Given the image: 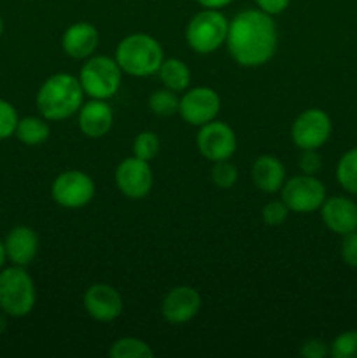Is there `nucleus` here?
<instances>
[{"label":"nucleus","instance_id":"f257e3e1","mask_svg":"<svg viewBox=\"0 0 357 358\" xmlns=\"http://www.w3.org/2000/svg\"><path fill=\"white\" fill-rule=\"evenodd\" d=\"M226 45L238 65L248 69L265 65L276 51L273 17L261 9L241 10L230 21Z\"/></svg>","mask_w":357,"mask_h":358},{"label":"nucleus","instance_id":"f03ea898","mask_svg":"<svg viewBox=\"0 0 357 358\" xmlns=\"http://www.w3.org/2000/svg\"><path fill=\"white\" fill-rule=\"evenodd\" d=\"M84 90L70 73H55L42 83L37 93V108L48 121H65L83 107Z\"/></svg>","mask_w":357,"mask_h":358},{"label":"nucleus","instance_id":"7ed1b4c3","mask_svg":"<svg viewBox=\"0 0 357 358\" xmlns=\"http://www.w3.org/2000/svg\"><path fill=\"white\" fill-rule=\"evenodd\" d=\"M161 44L149 34H132L115 48V62L119 69L133 77H149L160 70L163 63Z\"/></svg>","mask_w":357,"mask_h":358},{"label":"nucleus","instance_id":"20e7f679","mask_svg":"<svg viewBox=\"0 0 357 358\" xmlns=\"http://www.w3.org/2000/svg\"><path fill=\"white\" fill-rule=\"evenodd\" d=\"M37 301L35 283L27 269L13 266L0 271V308L9 317L23 318L31 313Z\"/></svg>","mask_w":357,"mask_h":358},{"label":"nucleus","instance_id":"39448f33","mask_svg":"<svg viewBox=\"0 0 357 358\" xmlns=\"http://www.w3.org/2000/svg\"><path fill=\"white\" fill-rule=\"evenodd\" d=\"M227 27L230 21L219 9H203L186 27V41L198 55H210L226 44Z\"/></svg>","mask_w":357,"mask_h":358},{"label":"nucleus","instance_id":"423d86ee","mask_svg":"<svg viewBox=\"0 0 357 358\" xmlns=\"http://www.w3.org/2000/svg\"><path fill=\"white\" fill-rule=\"evenodd\" d=\"M122 79V70L119 69L115 58L108 56H93L83 65L79 73L80 86L84 94L94 100H108L119 91Z\"/></svg>","mask_w":357,"mask_h":358},{"label":"nucleus","instance_id":"0eeeda50","mask_svg":"<svg viewBox=\"0 0 357 358\" xmlns=\"http://www.w3.org/2000/svg\"><path fill=\"white\" fill-rule=\"evenodd\" d=\"M282 201L290 212L312 213L321 210L326 201V185L315 175H296L280 189Z\"/></svg>","mask_w":357,"mask_h":358},{"label":"nucleus","instance_id":"6e6552de","mask_svg":"<svg viewBox=\"0 0 357 358\" xmlns=\"http://www.w3.org/2000/svg\"><path fill=\"white\" fill-rule=\"evenodd\" d=\"M51 194L52 199L63 208H83L94 198V182L84 171H62L52 182Z\"/></svg>","mask_w":357,"mask_h":358},{"label":"nucleus","instance_id":"1a4fd4ad","mask_svg":"<svg viewBox=\"0 0 357 358\" xmlns=\"http://www.w3.org/2000/svg\"><path fill=\"white\" fill-rule=\"evenodd\" d=\"M331 131V117L321 108H308L294 119L290 138L301 150H317L328 142Z\"/></svg>","mask_w":357,"mask_h":358},{"label":"nucleus","instance_id":"9d476101","mask_svg":"<svg viewBox=\"0 0 357 358\" xmlns=\"http://www.w3.org/2000/svg\"><path fill=\"white\" fill-rule=\"evenodd\" d=\"M220 112V96L216 90L198 86L188 90L178 103V114L188 124L203 126L214 121Z\"/></svg>","mask_w":357,"mask_h":358},{"label":"nucleus","instance_id":"9b49d317","mask_svg":"<svg viewBox=\"0 0 357 358\" xmlns=\"http://www.w3.org/2000/svg\"><path fill=\"white\" fill-rule=\"evenodd\" d=\"M196 145H198L200 154L212 163L230 159L237 150V135L226 122L214 119V121L200 126Z\"/></svg>","mask_w":357,"mask_h":358},{"label":"nucleus","instance_id":"f8f14e48","mask_svg":"<svg viewBox=\"0 0 357 358\" xmlns=\"http://www.w3.org/2000/svg\"><path fill=\"white\" fill-rule=\"evenodd\" d=\"M153 170L149 161L132 156L122 159L115 168V185L130 199H142L153 189Z\"/></svg>","mask_w":357,"mask_h":358},{"label":"nucleus","instance_id":"ddd939ff","mask_svg":"<svg viewBox=\"0 0 357 358\" xmlns=\"http://www.w3.org/2000/svg\"><path fill=\"white\" fill-rule=\"evenodd\" d=\"M202 308V297L198 290L189 285L172 289L161 303V315L168 324L182 325L191 322Z\"/></svg>","mask_w":357,"mask_h":358},{"label":"nucleus","instance_id":"4468645a","mask_svg":"<svg viewBox=\"0 0 357 358\" xmlns=\"http://www.w3.org/2000/svg\"><path fill=\"white\" fill-rule=\"evenodd\" d=\"M84 308L93 320L114 322L122 313V297L107 283H94L84 294Z\"/></svg>","mask_w":357,"mask_h":358},{"label":"nucleus","instance_id":"2eb2a0df","mask_svg":"<svg viewBox=\"0 0 357 358\" xmlns=\"http://www.w3.org/2000/svg\"><path fill=\"white\" fill-rule=\"evenodd\" d=\"M321 213L326 227L340 236H345L357 229V203L350 198L345 196L326 198L321 206Z\"/></svg>","mask_w":357,"mask_h":358},{"label":"nucleus","instance_id":"dca6fc26","mask_svg":"<svg viewBox=\"0 0 357 358\" xmlns=\"http://www.w3.org/2000/svg\"><path fill=\"white\" fill-rule=\"evenodd\" d=\"M114 124V112L105 100H94L79 108V129L88 138H102Z\"/></svg>","mask_w":357,"mask_h":358},{"label":"nucleus","instance_id":"f3484780","mask_svg":"<svg viewBox=\"0 0 357 358\" xmlns=\"http://www.w3.org/2000/svg\"><path fill=\"white\" fill-rule=\"evenodd\" d=\"M4 245H6L7 259L14 266H21V268L31 264L38 252L37 233L28 226H18L10 229Z\"/></svg>","mask_w":357,"mask_h":358},{"label":"nucleus","instance_id":"a211bd4d","mask_svg":"<svg viewBox=\"0 0 357 358\" xmlns=\"http://www.w3.org/2000/svg\"><path fill=\"white\" fill-rule=\"evenodd\" d=\"M98 30L91 23L80 21V23L70 24L62 37V48L65 55L70 58L84 59L90 58L98 48Z\"/></svg>","mask_w":357,"mask_h":358},{"label":"nucleus","instance_id":"6ab92c4d","mask_svg":"<svg viewBox=\"0 0 357 358\" xmlns=\"http://www.w3.org/2000/svg\"><path fill=\"white\" fill-rule=\"evenodd\" d=\"M252 180L259 191L266 194H275L286 184V168L282 161L275 156H259L252 164Z\"/></svg>","mask_w":357,"mask_h":358},{"label":"nucleus","instance_id":"aec40b11","mask_svg":"<svg viewBox=\"0 0 357 358\" xmlns=\"http://www.w3.org/2000/svg\"><path fill=\"white\" fill-rule=\"evenodd\" d=\"M158 73H160L163 86L167 90L175 91V93L186 91L189 87V83H191V70L178 58L163 59Z\"/></svg>","mask_w":357,"mask_h":358},{"label":"nucleus","instance_id":"412c9836","mask_svg":"<svg viewBox=\"0 0 357 358\" xmlns=\"http://www.w3.org/2000/svg\"><path fill=\"white\" fill-rule=\"evenodd\" d=\"M49 133H51V129H49L48 119H44L42 115L41 117L28 115V117L18 121L14 135L24 145H41L49 138Z\"/></svg>","mask_w":357,"mask_h":358},{"label":"nucleus","instance_id":"4be33fe9","mask_svg":"<svg viewBox=\"0 0 357 358\" xmlns=\"http://www.w3.org/2000/svg\"><path fill=\"white\" fill-rule=\"evenodd\" d=\"M336 178L340 185L350 194L357 196V147L346 150L336 166Z\"/></svg>","mask_w":357,"mask_h":358},{"label":"nucleus","instance_id":"5701e85b","mask_svg":"<svg viewBox=\"0 0 357 358\" xmlns=\"http://www.w3.org/2000/svg\"><path fill=\"white\" fill-rule=\"evenodd\" d=\"M112 358H153L154 352L146 341L139 338H121L108 350Z\"/></svg>","mask_w":357,"mask_h":358},{"label":"nucleus","instance_id":"b1692460","mask_svg":"<svg viewBox=\"0 0 357 358\" xmlns=\"http://www.w3.org/2000/svg\"><path fill=\"white\" fill-rule=\"evenodd\" d=\"M178 103H181V100H178L177 93L167 90V87L154 91L149 98V108L161 117H170V115L177 114Z\"/></svg>","mask_w":357,"mask_h":358},{"label":"nucleus","instance_id":"393cba45","mask_svg":"<svg viewBox=\"0 0 357 358\" xmlns=\"http://www.w3.org/2000/svg\"><path fill=\"white\" fill-rule=\"evenodd\" d=\"M160 136L154 131H142L136 135L135 142H133V156L140 157L144 161H150L158 156L160 152Z\"/></svg>","mask_w":357,"mask_h":358},{"label":"nucleus","instance_id":"a878e982","mask_svg":"<svg viewBox=\"0 0 357 358\" xmlns=\"http://www.w3.org/2000/svg\"><path fill=\"white\" fill-rule=\"evenodd\" d=\"M332 358H357V331H346L340 334L329 346Z\"/></svg>","mask_w":357,"mask_h":358},{"label":"nucleus","instance_id":"bb28decb","mask_svg":"<svg viewBox=\"0 0 357 358\" xmlns=\"http://www.w3.org/2000/svg\"><path fill=\"white\" fill-rule=\"evenodd\" d=\"M210 175H212L214 184L220 189H231L238 180V170L230 159L216 161Z\"/></svg>","mask_w":357,"mask_h":358},{"label":"nucleus","instance_id":"cd10ccee","mask_svg":"<svg viewBox=\"0 0 357 358\" xmlns=\"http://www.w3.org/2000/svg\"><path fill=\"white\" fill-rule=\"evenodd\" d=\"M20 117L13 103L0 98V140H7L14 135Z\"/></svg>","mask_w":357,"mask_h":358},{"label":"nucleus","instance_id":"c85d7f7f","mask_svg":"<svg viewBox=\"0 0 357 358\" xmlns=\"http://www.w3.org/2000/svg\"><path fill=\"white\" fill-rule=\"evenodd\" d=\"M289 212L290 210L287 208V205L282 201V199L270 201V203H266L265 208H262V212H261L262 222H265L266 226H273V227L280 226V224H284L287 220Z\"/></svg>","mask_w":357,"mask_h":358},{"label":"nucleus","instance_id":"c756f323","mask_svg":"<svg viewBox=\"0 0 357 358\" xmlns=\"http://www.w3.org/2000/svg\"><path fill=\"white\" fill-rule=\"evenodd\" d=\"M300 355L303 358H326L329 355V346L328 343L322 341L318 338L307 339V341L301 345Z\"/></svg>","mask_w":357,"mask_h":358},{"label":"nucleus","instance_id":"7c9ffc66","mask_svg":"<svg viewBox=\"0 0 357 358\" xmlns=\"http://www.w3.org/2000/svg\"><path fill=\"white\" fill-rule=\"evenodd\" d=\"M342 259L350 268H357V229L343 236Z\"/></svg>","mask_w":357,"mask_h":358},{"label":"nucleus","instance_id":"2f4dec72","mask_svg":"<svg viewBox=\"0 0 357 358\" xmlns=\"http://www.w3.org/2000/svg\"><path fill=\"white\" fill-rule=\"evenodd\" d=\"M322 166V159L317 150H303L300 156V168L303 173L315 175Z\"/></svg>","mask_w":357,"mask_h":358},{"label":"nucleus","instance_id":"473e14b6","mask_svg":"<svg viewBox=\"0 0 357 358\" xmlns=\"http://www.w3.org/2000/svg\"><path fill=\"white\" fill-rule=\"evenodd\" d=\"M255 3H258V9L265 10L270 16H276L289 7L290 0H255Z\"/></svg>","mask_w":357,"mask_h":358},{"label":"nucleus","instance_id":"72a5a7b5","mask_svg":"<svg viewBox=\"0 0 357 358\" xmlns=\"http://www.w3.org/2000/svg\"><path fill=\"white\" fill-rule=\"evenodd\" d=\"M203 9H223V7L230 6L233 0H196Z\"/></svg>","mask_w":357,"mask_h":358},{"label":"nucleus","instance_id":"f704fd0d","mask_svg":"<svg viewBox=\"0 0 357 358\" xmlns=\"http://www.w3.org/2000/svg\"><path fill=\"white\" fill-rule=\"evenodd\" d=\"M7 317H9V315L0 308V336H2L7 329Z\"/></svg>","mask_w":357,"mask_h":358},{"label":"nucleus","instance_id":"c9c22d12","mask_svg":"<svg viewBox=\"0 0 357 358\" xmlns=\"http://www.w3.org/2000/svg\"><path fill=\"white\" fill-rule=\"evenodd\" d=\"M7 261V254H6V245H4V241L0 240V269H2L4 262Z\"/></svg>","mask_w":357,"mask_h":358},{"label":"nucleus","instance_id":"e433bc0d","mask_svg":"<svg viewBox=\"0 0 357 358\" xmlns=\"http://www.w3.org/2000/svg\"><path fill=\"white\" fill-rule=\"evenodd\" d=\"M2 34H4V21L2 17H0V37H2Z\"/></svg>","mask_w":357,"mask_h":358}]
</instances>
